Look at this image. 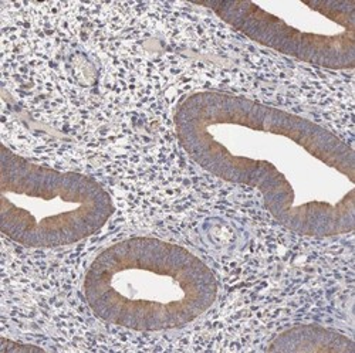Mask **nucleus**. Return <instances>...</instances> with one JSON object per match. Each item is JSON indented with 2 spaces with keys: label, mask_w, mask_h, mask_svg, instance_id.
I'll use <instances>...</instances> for the list:
<instances>
[{
  "label": "nucleus",
  "mask_w": 355,
  "mask_h": 353,
  "mask_svg": "<svg viewBox=\"0 0 355 353\" xmlns=\"http://www.w3.org/2000/svg\"><path fill=\"white\" fill-rule=\"evenodd\" d=\"M173 121L198 165L226 182L256 188L282 226L310 237L352 231L355 155L330 131L220 91L187 97Z\"/></svg>",
  "instance_id": "1"
},
{
  "label": "nucleus",
  "mask_w": 355,
  "mask_h": 353,
  "mask_svg": "<svg viewBox=\"0 0 355 353\" xmlns=\"http://www.w3.org/2000/svg\"><path fill=\"white\" fill-rule=\"evenodd\" d=\"M93 312L111 325L162 332L189 325L218 297V281L187 248L138 237L110 246L84 278Z\"/></svg>",
  "instance_id": "2"
},
{
  "label": "nucleus",
  "mask_w": 355,
  "mask_h": 353,
  "mask_svg": "<svg viewBox=\"0 0 355 353\" xmlns=\"http://www.w3.org/2000/svg\"><path fill=\"white\" fill-rule=\"evenodd\" d=\"M111 197L94 179L28 162L8 148L0 161V228L31 248L78 243L104 227Z\"/></svg>",
  "instance_id": "3"
},
{
  "label": "nucleus",
  "mask_w": 355,
  "mask_h": 353,
  "mask_svg": "<svg viewBox=\"0 0 355 353\" xmlns=\"http://www.w3.org/2000/svg\"><path fill=\"white\" fill-rule=\"evenodd\" d=\"M206 6L264 47L325 69L354 67V0L209 2Z\"/></svg>",
  "instance_id": "4"
},
{
  "label": "nucleus",
  "mask_w": 355,
  "mask_h": 353,
  "mask_svg": "<svg viewBox=\"0 0 355 353\" xmlns=\"http://www.w3.org/2000/svg\"><path fill=\"white\" fill-rule=\"evenodd\" d=\"M270 352H354V343L344 335L320 327H297L283 332Z\"/></svg>",
  "instance_id": "5"
}]
</instances>
